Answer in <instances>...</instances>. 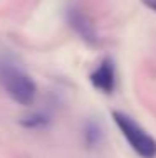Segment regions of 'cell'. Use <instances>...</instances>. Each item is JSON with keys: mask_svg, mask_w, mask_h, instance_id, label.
<instances>
[{"mask_svg": "<svg viewBox=\"0 0 156 158\" xmlns=\"http://www.w3.org/2000/svg\"><path fill=\"white\" fill-rule=\"evenodd\" d=\"M66 20H67L69 27L86 44H89V46H98L99 44V34H98V29H96V24L82 7L76 5V3L67 5Z\"/></svg>", "mask_w": 156, "mask_h": 158, "instance_id": "obj_3", "label": "cell"}, {"mask_svg": "<svg viewBox=\"0 0 156 158\" xmlns=\"http://www.w3.org/2000/svg\"><path fill=\"white\" fill-rule=\"evenodd\" d=\"M49 123H50V116L44 111H35L20 119V125L27 130H40V128H46Z\"/></svg>", "mask_w": 156, "mask_h": 158, "instance_id": "obj_6", "label": "cell"}, {"mask_svg": "<svg viewBox=\"0 0 156 158\" xmlns=\"http://www.w3.org/2000/svg\"><path fill=\"white\" fill-rule=\"evenodd\" d=\"M0 86L20 106H32L37 98L35 81L10 57H0Z\"/></svg>", "mask_w": 156, "mask_h": 158, "instance_id": "obj_1", "label": "cell"}, {"mask_svg": "<svg viewBox=\"0 0 156 158\" xmlns=\"http://www.w3.org/2000/svg\"><path fill=\"white\" fill-rule=\"evenodd\" d=\"M91 84L102 94H113L116 89V64L111 57H104L89 76Z\"/></svg>", "mask_w": 156, "mask_h": 158, "instance_id": "obj_4", "label": "cell"}, {"mask_svg": "<svg viewBox=\"0 0 156 158\" xmlns=\"http://www.w3.org/2000/svg\"><path fill=\"white\" fill-rule=\"evenodd\" d=\"M82 138H84V143L87 145V148H94L98 146L102 140V130L101 126L98 125L96 121H87L84 125V130H82Z\"/></svg>", "mask_w": 156, "mask_h": 158, "instance_id": "obj_5", "label": "cell"}, {"mask_svg": "<svg viewBox=\"0 0 156 158\" xmlns=\"http://www.w3.org/2000/svg\"><path fill=\"white\" fill-rule=\"evenodd\" d=\"M141 3H143L144 7H148L150 10H153L156 14V0H141Z\"/></svg>", "mask_w": 156, "mask_h": 158, "instance_id": "obj_7", "label": "cell"}, {"mask_svg": "<svg viewBox=\"0 0 156 158\" xmlns=\"http://www.w3.org/2000/svg\"><path fill=\"white\" fill-rule=\"evenodd\" d=\"M111 116L114 125L136 155L141 158H156V140L134 118L122 111H113Z\"/></svg>", "mask_w": 156, "mask_h": 158, "instance_id": "obj_2", "label": "cell"}]
</instances>
